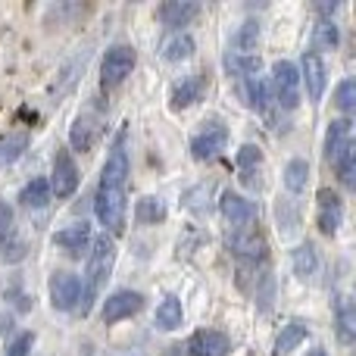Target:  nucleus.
<instances>
[{"label":"nucleus","mask_w":356,"mask_h":356,"mask_svg":"<svg viewBox=\"0 0 356 356\" xmlns=\"http://www.w3.org/2000/svg\"><path fill=\"white\" fill-rule=\"evenodd\" d=\"M291 269H294L297 278H313L316 269H319V257H316V247L309 244H297L291 250Z\"/></svg>","instance_id":"21"},{"label":"nucleus","mask_w":356,"mask_h":356,"mask_svg":"<svg viewBox=\"0 0 356 356\" xmlns=\"http://www.w3.org/2000/svg\"><path fill=\"white\" fill-rule=\"evenodd\" d=\"M113 266H116V244H113V238H106V234H104V238L94 241L91 259H88V284L81 288V313H88V309H91L94 294H97V291L106 284Z\"/></svg>","instance_id":"1"},{"label":"nucleus","mask_w":356,"mask_h":356,"mask_svg":"<svg viewBox=\"0 0 356 356\" xmlns=\"http://www.w3.org/2000/svg\"><path fill=\"white\" fill-rule=\"evenodd\" d=\"M228 350H232V341L222 332H213V328L197 332L188 341V356H228Z\"/></svg>","instance_id":"14"},{"label":"nucleus","mask_w":356,"mask_h":356,"mask_svg":"<svg viewBox=\"0 0 356 356\" xmlns=\"http://www.w3.org/2000/svg\"><path fill=\"white\" fill-rule=\"evenodd\" d=\"M31 347H35V334H31V332H22L10 347H6V356H29Z\"/></svg>","instance_id":"35"},{"label":"nucleus","mask_w":356,"mask_h":356,"mask_svg":"<svg viewBox=\"0 0 356 356\" xmlns=\"http://www.w3.org/2000/svg\"><path fill=\"white\" fill-rule=\"evenodd\" d=\"M69 141H72L75 150H91L94 141H97V125H94L91 116H79L72 122V131H69Z\"/></svg>","instance_id":"27"},{"label":"nucleus","mask_w":356,"mask_h":356,"mask_svg":"<svg viewBox=\"0 0 356 356\" xmlns=\"http://www.w3.org/2000/svg\"><path fill=\"white\" fill-rule=\"evenodd\" d=\"M313 47L316 50H334L338 47V25L332 19H319L313 31Z\"/></svg>","instance_id":"31"},{"label":"nucleus","mask_w":356,"mask_h":356,"mask_svg":"<svg viewBox=\"0 0 356 356\" xmlns=\"http://www.w3.org/2000/svg\"><path fill=\"white\" fill-rule=\"evenodd\" d=\"M300 85H307V94L313 104H319L322 94H325V85H328V75H325V63H322L319 54H303V63H300Z\"/></svg>","instance_id":"11"},{"label":"nucleus","mask_w":356,"mask_h":356,"mask_svg":"<svg viewBox=\"0 0 356 356\" xmlns=\"http://www.w3.org/2000/svg\"><path fill=\"white\" fill-rule=\"evenodd\" d=\"M135 219L141 222V225H156V222L166 219V203H163L160 197H141V200L135 203Z\"/></svg>","instance_id":"29"},{"label":"nucleus","mask_w":356,"mask_h":356,"mask_svg":"<svg viewBox=\"0 0 356 356\" xmlns=\"http://www.w3.org/2000/svg\"><path fill=\"white\" fill-rule=\"evenodd\" d=\"M135 63H138L135 47H129V44H113V47L104 54V63H100V81H104L106 88L122 85V81L131 75Z\"/></svg>","instance_id":"4"},{"label":"nucleus","mask_w":356,"mask_h":356,"mask_svg":"<svg viewBox=\"0 0 356 356\" xmlns=\"http://www.w3.org/2000/svg\"><path fill=\"white\" fill-rule=\"evenodd\" d=\"M225 244L234 257L247 259V263H263L266 253H269V244H266V238L257 228H234L225 238Z\"/></svg>","instance_id":"7"},{"label":"nucleus","mask_w":356,"mask_h":356,"mask_svg":"<svg viewBox=\"0 0 356 356\" xmlns=\"http://www.w3.org/2000/svg\"><path fill=\"white\" fill-rule=\"evenodd\" d=\"M307 356H328V350H325V347H316V350H309Z\"/></svg>","instance_id":"38"},{"label":"nucleus","mask_w":356,"mask_h":356,"mask_svg":"<svg viewBox=\"0 0 356 356\" xmlns=\"http://www.w3.org/2000/svg\"><path fill=\"white\" fill-rule=\"evenodd\" d=\"M334 10H338V3H319V13H325V16L334 13Z\"/></svg>","instance_id":"37"},{"label":"nucleus","mask_w":356,"mask_h":356,"mask_svg":"<svg viewBox=\"0 0 356 356\" xmlns=\"http://www.w3.org/2000/svg\"><path fill=\"white\" fill-rule=\"evenodd\" d=\"M184 322V309H181V300L178 297H163V303L156 307V316H154V325L160 328V332H175V328H181Z\"/></svg>","instance_id":"20"},{"label":"nucleus","mask_w":356,"mask_h":356,"mask_svg":"<svg viewBox=\"0 0 356 356\" xmlns=\"http://www.w3.org/2000/svg\"><path fill=\"white\" fill-rule=\"evenodd\" d=\"M341 222H344V203H341V197L334 194V191L322 188L319 191V213H316V225H319L322 234H338Z\"/></svg>","instance_id":"12"},{"label":"nucleus","mask_w":356,"mask_h":356,"mask_svg":"<svg viewBox=\"0 0 356 356\" xmlns=\"http://www.w3.org/2000/svg\"><path fill=\"white\" fill-rule=\"evenodd\" d=\"M307 181H309V163L307 160H291L288 166H284V188L291 191V194H300L303 188H307Z\"/></svg>","instance_id":"30"},{"label":"nucleus","mask_w":356,"mask_h":356,"mask_svg":"<svg viewBox=\"0 0 356 356\" xmlns=\"http://www.w3.org/2000/svg\"><path fill=\"white\" fill-rule=\"evenodd\" d=\"M129 172H131V163H129L125 131H122V135L116 138V144L110 147V154H106V163H104V169H100V184H106V188H125Z\"/></svg>","instance_id":"8"},{"label":"nucleus","mask_w":356,"mask_h":356,"mask_svg":"<svg viewBox=\"0 0 356 356\" xmlns=\"http://www.w3.org/2000/svg\"><path fill=\"white\" fill-rule=\"evenodd\" d=\"M197 13H200V6L191 3V0H169V3L160 6L163 25H169V29H175V31H178V25H188Z\"/></svg>","instance_id":"18"},{"label":"nucleus","mask_w":356,"mask_h":356,"mask_svg":"<svg viewBox=\"0 0 356 356\" xmlns=\"http://www.w3.org/2000/svg\"><path fill=\"white\" fill-rule=\"evenodd\" d=\"M47 294H50V307L60 309V313H69V309L79 307L81 278L72 275V272H54L47 282Z\"/></svg>","instance_id":"6"},{"label":"nucleus","mask_w":356,"mask_h":356,"mask_svg":"<svg viewBox=\"0 0 356 356\" xmlns=\"http://www.w3.org/2000/svg\"><path fill=\"white\" fill-rule=\"evenodd\" d=\"M200 94H203V75H188V79L175 81L169 100H172L175 110H184V106H191L194 100H200Z\"/></svg>","instance_id":"22"},{"label":"nucleus","mask_w":356,"mask_h":356,"mask_svg":"<svg viewBox=\"0 0 356 356\" xmlns=\"http://www.w3.org/2000/svg\"><path fill=\"white\" fill-rule=\"evenodd\" d=\"M13 234V207L0 200V244Z\"/></svg>","instance_id":"36"},{"label":"nucleus","mask_w":356,"mask_h":356,"mask_svg":"<svg viewBox=\"0 0 356 356\" xmlns=\"http://www.w3.org/2000/svg\"><path fill=\"white\" fill-rule=\"evenodd\" d=\"M129 356H141V353H129Z\"/></svg>","instance_id":"39"},{"label":"nucleus","mask_w":356,"mask_h":356,"mask_svg":"<svg viewBox=\"0 0 356 356\" xmlns=\"http://www.w3.org/2000/svg\"><path fill=\"white\" fill-rule=\"evenodd\" d=\"M259 163H263V154H259L257 144H244V147L238 150V172H241V181L250 184V188H257V169Z\"/></svg>","instance_id":"26"},{"label":"nucleus","mask_w":356,"mask_h":356,"mask_svg":"<svg viewBox=\"0 0 356 356\" xmlns=\"http://www.w3.org/2000/svg\"><path fill=\"white\" fill-rule=\"evenodd\" d=\"M334 106H338L341 113H353L356 110V81L353 79H344L338 85V91H334Z\"/></svg>","instance_id":"33"},{"label":"nucleus","mask_w":356,"mask_h":356,"mask_svg":"<svg viewBox=\"0 0 356 356\" xmlns=\"http://www.w3.org/2000/svg\"><path fill=\"white\" fill-rule=\"evenodd\" d=\"M334 316H338V338L344 341V344H353V338H356V307H353L350 297H338Z\"/></svg>","instance_id":"25"},{"label":"nucleus","mask_w":356,"mask_h":356,"mask_svg":"<svg viewBox=\"0 0 356 356\" xmlns=\"http://www.w3.org/2000/svg\"><path fill=\"white\" fill-rule=\"evenodd\" d=\"M228 144V129L222 122H209L203 131H197L194 138H191V156L194 160H213L216 154H222Z\"/></svg>","instance_id":"10"},{"label":"nucleus","mask_w":356,"mask_h":356,"mask_svg":"<svg viewBox=\"0 0 356 356\" xmlns=\"http://www.w3.org/2000/svg\"><path fill=\"white\" fill-rule=\"evenodd\" d=\"M50 184L47 178H31L29 184L22 188V194H19V200H22V207H31V209H44L50 203Z\"/></svg>","instance_id":"28"},{"label":"nucleus","mask_w":356,"mask_h":356,"mask_svg":"<svg viewBox=\"0 0 356 356\" xmlns=\"http://www.w3.org/2000/svg\"><path fill=\"white\" fill-rule=\"evenodd\" d=\"M241 91H244V100L253 106V110H259V113L269 110L272 94H269V81H266V79H259V75H250V79H244Z\"/></svg>","instance_id":"24"},{"label":"nucleus","mask_w":356,"mask_h":356,"mask_svg":"<svg viewBox=\"0 0 356 356\" xmlns=\"http://www.w3.org/2000/svg\"><path fill=\"white\" fill-rule=\"evenodd\" d=\"M94 213H97L100 225L106 232H122L125 225V188H106L100 184L97 194H94Z\"/></svg>","instance_id":"2"},{"label":"nucleus","mask_w":356,"mask_h":356,"mask_svg":"<svg viewBox=\"0 0 356 356\" xmlns=\"http://www.w3.org/2000/svg\"><path fill=\"white\" fill-rule=\"evenodd\" d=\"M334 169H338L341 184L353 188V184H356V147H353V144L344 150V154L338 156V160H334Z\"/></svg>","instance_id":"32"},{"label":"nucleus","mask_w":356,"mask_h":356,"mask_svg":"<svg viewBox=\"0 0 356 356\" xmlns=\"http://www.w3.org/2000/svg\"><path fill=\"white\" fill-rule=\"evenodd\" d=\"M219 209L234 228H247L250 222H257V207H253V200H247L238 191H225V194L219 197Z\"/></svg>","instance_id":"13"},{"label":"nucleus","mask_w":356,"mask_h":356,"mask_svg":"<svg viewBox=\"0 0 356 356\" xmlns=\"http://www.w3.org/2000/svg\"><path fill=\"white\" fill-rule=\"evenodd\" d=\"M141 307H144V294H138V291H116V294H110L104 300L100 319L106 325H116V322L131 319L135 313H141Z\"/></svg>","instance_id":"9"},{"label":"nucleus","mask_w":356,"mask_h":356,"mask_svg":"<svg viewBox=\"0 0 356 356\" xmlns=\"http://www.w3.org/2000/svg\"><path fill=\"white\" fill-rule=\"evenodd\" d=\"M50 194H56V200H66L79 191V166H75L72 154L66 147H56L54 156V172H50Z\"/></svg>","instance_id":"5"},{"label":"nucleus","mask_w":356,"mask_h":356,"mask_svg":"<svg viewBox=\"0 0 356 356\" xmlns=\"http://www.w3.org/2000/svg\"><path fill=\"white\" fill-rule=\"evenodd\" d=\"M350 144H353L350 141V119H334L325 131V156L334 163Z\"/></svg>","instance_id":"17"},{"label":"nucleus","mask_w":356,"mask_h":356,"mask_svg":"<svg viewBox=\"0 0 356 356\" xmlns=\"http://www.w3.org/2000/svg\"><path fill=\"white\" fill-rule=\"evenodd\" d=\"M194 38L188 35V31H172V35H166L160 41V56L166 63H181V60H188V56H194Z\"/></svg>","instance_id":"15"},{"label":"nucleus","mask_w":356,"mask_h":356,"mask_svg":"<svg viewBox=\"0 0 356 356\" xmlns=\"http://www.w3.org/2000/svg\"><path fill=\"white\" fill-rule=\"evenodd\" d=\"M257 44H259V22L247 19V22L234 31L228 54H234V56H257Z\"/></svg>","instance_id":"19"},{"label":"nucleus","mask_w":356,"mask_h":356,"mask_svg":"<svg viewBox=\"0 0 356 356\" xmlns=\"http://www.w3.org/2000/svg\"><path fill=\"white\" fill-rule=\"evenodd\" d=\"M88 244H91V225L88 222H75V225H66L63 232L54 234V247L66 253H81Z\"/></svg>","instance_id":"16"},{"label":"nucleus","mask_w":356,"mask_h":356,"mask_svg":"<svg viewBox=\"0 0 356 356\" xmlns=\"http://www.w3.org/2000/svg\"><path fill=\"white\" fill-rule=\"evenodd\" d=\"M307 334H309L307 322H300V319L288 322V325H284L282 332H278V338H275V353H278V356L291 353L294 347H300L303 341H307Z\"/></svg>","instance_id":"23"},{"label":"nucleus","mask_w":356,"mask_h":356,"mask_svg":"<svg viewBox=\"0 0 356 356\" xmlns=\"http://www.w3.org/2000/svg\"><path fill=\"white\" fill-rule=\"evenodd\" d=\"M272 100L282 110H294L300 104V72H297L294 63L278 60L272 66Z\"/></svg>","instance_id":"3"},{"label":"nucleus","mask_w":356,"mask_h":356,"mask_svg":"<svg viewBox=\"0 0 356 356\" xmlns=\"http://www.w3.org/2000/svg\"><path fill=\"white\" fill-rule=\"evenodd\" d=\"M25 135H10V138H3L0 141V166H6V163H13V160H19L22 156V150H25Z\"/></svg>","instance_id":"34"}]
</instances>
